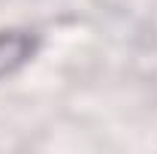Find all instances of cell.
I'll return each instance as SVG.
<instances>
[{
    "mask_svg": "<svg viewBox=\"0 0 157 154\" xmlns=\"http://www.w3.org/2000/svg\"><path fill=\"white\" fill-rule=\"evenodd\" d=\"M42 48V37L33 27H0V82H9L30 67Z\"/></svg>",
    "mask_w": 157,
    "mask_h": 154,
    "instance_id": "6da1fadb",
    "label": "cell"
}]
</instances>
